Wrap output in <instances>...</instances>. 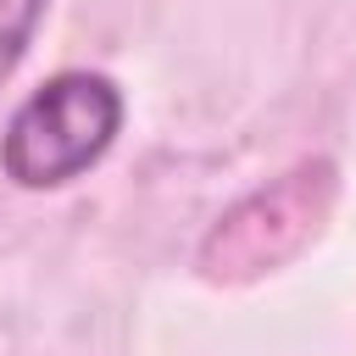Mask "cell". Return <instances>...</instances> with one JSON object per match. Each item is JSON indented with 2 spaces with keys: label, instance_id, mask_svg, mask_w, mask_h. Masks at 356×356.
Returning a JSON list of instances; mask_svg holds the SVG:
<instances>
[{
  "label": "cell",
  "instance_id": "cell-1",
  "mask_svg": "<svg viewBox=\"0 0 356 356\" xmlns=\"http://www.w3.org/2000/svg\"><path fill=\"white\" fill-rule=\"evenodd\" d=\"M339 206V167L328 156L295 161L289 172L267 178L245 200H234L200 239V278L211 284H256L289 267L334 217Z\"/></svg>",
  "mask_w": 356,
  "mask_h": 356
},
{
  "label": "cell",
  "instance_id": "cell-2",
  "mask_svg": "<svg viewBox=\"0 0 356 356\" xmlns=\"http://www.w3.org/2000/svg\"><path fill=\"white\" fill-rule=\"evenodd\" d=\"M122 122V95L100 72H61L44 89H33L0 145V167L22 189H56L95 167Z\"/></svg>",
  "mask_w": 356,
  "mask_h": 356
},
{
  "label": "cell",
  "instance_id": "cell-3",
  "mask_svg": "<svg viewBox=\"0 0 356 356\" xmlns=\"http://www.w3.org/2000/svg\"><path fill=\"white\" fill-rule=\"evenodd\" d=\"M39 17H44V0H0V83H6L11 67L22 61Z\"/></svg>",
  "mask_w": 356,
  "mask_h": 356
}]
</instances>
